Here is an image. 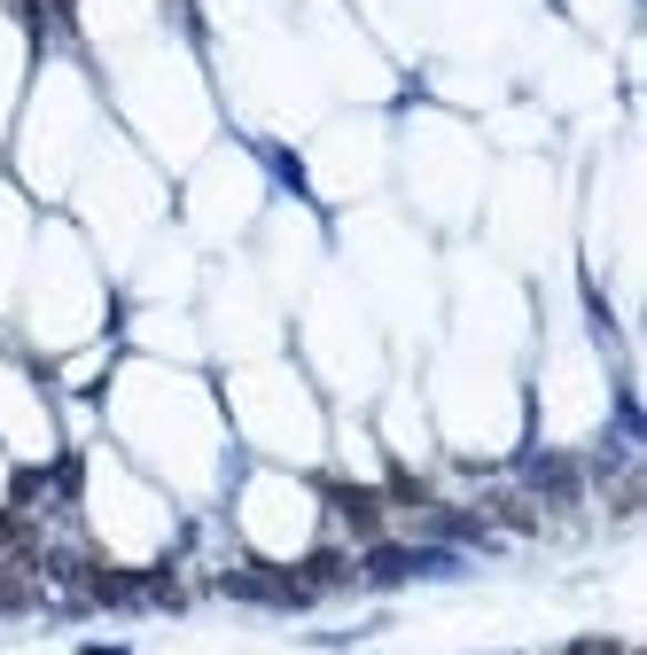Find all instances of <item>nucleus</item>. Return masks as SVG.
<instances>
[{
  "instance_id": "nucleus-4",
  "label": "nucleus",
  "mask_w": 647,
  "mask_h": 655,
  "mask_svg": "<svg viewBox=\"0 0 647 655\" xmlns=\"http://www.w3.org/2000/svg\"><path fill=\"white\" fill-rule=\"evenodd\" d=\"M32 601V577H17V570H0V608H24Z\"/></svg>"
},
{
  "instance_id": "nucleus-1",
  "label": "nucleus",
  "mask_w": 647,
  "mask_h": 655,
  "mask_svg": "<svg viewBox=\"0 0 647 655\" xmlns=\"http://www.w3.org/2000/svg\"><path fill=\"white\" fill-rule=\"evenodd\" d=\"M320 492H328V500L352 515V531H360V538H375V531H383V492H360V484H320Z\"/></svg>"
},
{
  "instance_id": "nucleus-2",
  "label": "nucleus",
  "mask_w": 647,
  "mask_h": 655,
  "mask_svg": "<svg viewBox=\"0 0 647 655\" xmlns=\"http://www.w3.org/2000/svg\"><path fill=\"white\" fill-rule=\"evenodd\" d=\"M352 577V562L336 554V546H320V554H304V570H296V585H344Z\"/></svg>"
},
{
  "instance_id": "nucleus-3",
  "label": "nucleus",
  "mask_w": 647,
  "mask_h": 655,
  "mask_svg": "<svg viewBox=\"0 0 647 655\" xmlns=\"http://www.w3.org/2000/svg\"><path fill=\"white\" fill-rule=\"evenodd\" d=\"M492 515H499V523H515V531H538V507H530V500H515V492H492Z\"/></svg>"
}]
</instances>
